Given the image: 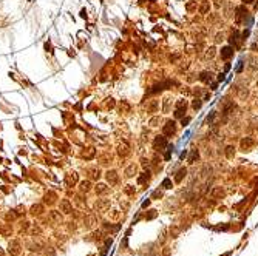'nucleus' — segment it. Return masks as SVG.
I'll use <instances>...</instances> for the list:
<instances>
[{
	"label": "nucleus",
	"instance_id": "nucleus-1",
	"mask_svg": "<svg viewBox=\"0 0 258 256\" xmlns=\"http://www.w3.org/2000/svg\"><path fill=\"white\" fill-rule=\"evenodd\" d=\"M185 110H187V102L184 99L178 100L176 102V110H175V117H182L185 114Z\"/></svg>",
	"mask_w": 258,
	"mask_h": 256
},
{
	"label": "nucleus",
	"instance_id": "nucleus-2",
	"mask_svg": "<svg viewBox=\"0 0 258 256\" xmlns=\"http://www.w3.org/2000/svg\"><path fill=\"white\" fill-rule=\"evenodd\" d=\"M162 133H164V136H169V137H172L173 134L176 133V124H175V121H169L164 128H162Z\"/></svg>",
	"mask_w": 258,
	"mask_h": 256
},
{
	"label": "nucleus",
	"instance_id": "nucleus-3",
	"mask_svg": "<svg viewBox=\"0 0 258 256\" xmlns=\"http://www.w3.org/2000/svg\"><path fill=\"white\" fill-rule=\"evenodd\" d=\"M232 56H233V49H232L230 46H224V48H221V59L227 60V59H230Z\"/></svg>",
	"mask_w": 258,
	"mask_h": 256
},
{
	"label": "nucleus",
	"instance_id": "nucleus-4",
	"mask_svg": "<svg viewBox=\"0 0 258 256\" xmlns=\"http://www.w3.org/2000/svg\"><path fill=\"white\" fill-rule=\"evenodd\" d=\"M155 147L156 148H166L167 147V139L164 137V136H156V139H155Z\"/></svg>",
	"mask_w": 258,
	"mask_h": 256
},
{
	"label": "nucleus",
	"instance_id": "nucleus-5",
	"mask_svg": "<svg viewBox=\"0 0 258 256\" xmlns=\"http://www.w3.org/2000/svg\"><path fill=\"white\" fill-rule=\"evenodd\" d=\"M212 73L210 71H203L201 74H199V80H203V82H206V84H209L210 80H212Z\"/></svg>",
	"mask_w": 258,
	"mask_h": 256
},
{
	"label": "nucleus",
	"instance_id": "nucleus-6",
	"mask_svg": "<svg viewBox=\"0 0 258 256\" xmlns=\"http://www.w3.org/2000/svg\"><path fill=\"white\" fill-rule=\"evenodd\" d=\"M170 105H172V99H170V97H166V99L162 100V111H164V113H169V111H170Z\"/></svg>",
	"mask_w": 258,
	"mask_h": 256
},
{
	"label": "nucleus",
	"instance_id": "nucleus-7",
	"mask_svg": "<svg viewBox=\"0 0 258 256\" xmlns=\"http://www.w3.org/2000/svg\"><path fill=\"white\" fill-rule=\"evenodd\" d=\"M107 181H108L110 184H116V182H118V174H116V171H108V173H107Z\"/></svg>",
	"mask_w": 258,
	"mask_h": 256
},
{
	"label": "nucleus",
	"instance_id": "nucleus-8",
	"mask_svg": "<svg viewBox=\"0 0 258 256\" xmlns=\"http://www.w3.org/2000/svg\"><path fill=\"white\" fill-rule=\"evenodd\" d=\"M76 181H77V174H76V173H68V174H67V184H68V185L76 184Z\"/></svg>",
	"mask_w": 258,
	"mask_h": 256
},
{
	"label": "nucleus",
	"instance_id": "nucleus-9",
	"mask_svg": "<svg viewBox=\"0 0 258 256\" xmlns=\"http://www.w3.org/2000/svg\"><path fill=\"white\" fill-rule=\"evenodd\" d=\"M244 16V8L243 6H238L237 8V23H241V17Z\"/></svg>",
	"mask_w": 258,
	"mask_h": 256
},
{
	"label": "nucleus",
	"instance_id": "nucleus-10",
	"mask_svg": "<svg viewBox=\"0 0 258 256\" xmlns=\"http://www.w3.org/2000/svg\"><path fill=\"white\" fill-rule=\"evenodd\" d=\"M199 158V153H198V150H192V153H190V158H189V164H193L196 159Z\"/></svg>",
	"mask_w": 258,
	"mask_h": 256
},
{
	"label": "nucleus",
	"instance_id": "nucleus-11",
	"mask_svg": "<svg viewBox=\"0 0 258 256\" xmlns=\"http://www.w3.org/2000/svg\"><path fill=\"white\" fill-rule=\"evenodd\" d=\"M93 156H94V148H88L87 153H84V158H85V159H91Z\"/></svg>",
	"mask_w": 258,
	"mask_h": 256
},
{
	"label": "nucleus",
	"instance_id": "nucleus-12",
	"mask_svg": "<svg viewBox=\"0 0 258 256\" xmlns=\"http://www.w3.org/2000/svg\"><path fill=\"white\" fill-rule=\"evenodd\" d=\"M185 168H182V170L178 171V176H176V182H181V179H182V176H185Z\"/></svg>",
	"mask_w": 258,
	"mask_h": 256
},
{
	"label": "nucleus",
	"instance_id": "nucleus-13",
	"mask_svg": "<svg viewBox=\"0 0 258 256\" xmlns=\"http://www.w3.org/2000/svg\"><path fill=\"white\" fill-rule=\"evenodd\" d=\"M252 144H254V140H252L251 137H247V139H243V142H241V145H243V147H251Z\"/></svg>",
	"mask_w": 258,
	"mask_h": 256
},
{
	"label": "nucleus",
	"instance_id": "nucleus-14",
	"mask_svg": "<svg viewBox=\"0 0 258 256\" xmlns=\"http://www.w3.org/2000/svg\"><path fill=\"white\" fill-rule=\"evenodd\" d=\"M192 107H193V110H199V108H201V100H199V99H195L193 103H192Z\"/></svg>",
	"mask_w": 258,
	"mask_h": 256
},
{
	"label": "nucleus",
	"instance_id": "nucleus-15",
	"mask_svg": "<svg viewBox=\"0 0 258 256\" xmlns=\"http://www.w3.org/2000/svg\"><path fill=\"white\" fill-rule=\"evenodd\" d=\"M162 187L164 188H172V181L170 179H164L162 181Z\"/></svg>",
	"mask_w": 258,
	"mask_h": 256
},
{
	"label": "nucleus",
	"instance_id": "nucleus-16",
	"mask_svg": "<svg viewBox=\"0 0 258 256\" xmlns=\"http://www.w3.org/2000/svg\"><path fill=\"white\" fill-rule=\"evenodd\" d=\"M156 107H158V103H156V102H155V100H153V102H152V103H150V105H148V108H147V110H148V111H152V113H153V111H155V110H156Z\"/></svg>",
	"mask_w": 258,
	"mask_h": 256
},
{
	"label": "nucleus",
	"instance_id": "nucleus-17",
	"mask_svg": "<svg viewBox=\"0 0 258 256\" xmlns=\"http://www.w3.org/2000/svg\"><path fill=\"white\" fill-rule=\"evenodd\" d=\"M213 56H215V48H209V49H207V57L212 59Z\"/></svg>",
	"mask_w": 258,
	"mask_h": 256
},
{
	"label": "nucleus",
	"instance_id": "nucleus-18",
	"mask_svg": "<svg viewBox=\"0 0 258 256\" xmlns=\"http://www.w3.org/2000/svg\"><path fill=\"white\" fill-rule=\"evenodd\" d=\"M158 124H159V117H153V119L150 121V125H152V127H158Z\"/></svg>",
	"mask_w": 258,
	"mask_h": 256
},
{
	"label": "nucleus",
	"instance_id": "nucleus-19",
	"mask_svg": "<svg viewBox=\"0 0 258 256\" xmlns=\"http://www.w3.org/2000/svg\"><path fill=\"white\" fill-rule=\"evenodd\" d=\"M226 154H227V158H232V154H233V147H227V148H226Z\"/></svg>",
	"mask_w": 258,
	"mask_h": 256
},
{
	"label": "nucleus",
	"instance_id": "nucleus-20",
	"mask_svg": "<svg viewBox=\"0 0 258 256\" xmlns=\"http://www.w3.org/2000/svg\"><path fill=\"white\" fill-rule=\"evenodd\" d=\"M207 11H209V3H204V5L201 6V12H203V14H206Z\"/></svg>",
	"mask_w": 258,
	"mask_h": 256
},
{
	"label": "nucleus",
	"instance_id": "nucleus-21",
	"mask_svg": "<svg viewBox=\"0 0 258 256\" xmlns=\"http://www.w3.org/2000/svg\"><path fill=\"white\" fill-rule=\"evenodd\" d=\"M127 153H129V151H127V147H119V154H121V156H122V154L125 156Z\"/></svg>",
	"mask_w": 258,
	"mask_h": 256
},
{
	"label": "nucleus",
	"instance_id": "nucleus-22",
	"mask_svg": "<svg viewBox=\"0 0 258 256\" xmlns=\"http://www.w3.org/2000/svg\"><path fill=\"white\" fill-rule=\"evenodd\" d=\"M133 171H136V167H134V165L129 167V170H127V176H133Z\"/></svg>",
	"mask_w": 258,
	"mask_h": 256
},
{
	"label": "nucleus",
	"instance_id": "nucleus-23",
	"mask_svg": "<svg viewBox=\"0 0 258 256\" xmlns=\"http://www.w3.org/2000/svg\"><path fill=\"white\" fill-rule=\"evenodd\" d=\"M88 187H90V184H88V182H84V184H82V187H81V188H82V190H88Z\"/></svg>",
	"mask_w": 258,
	"mask_h": 256
},
{
	"label": "nucleus",
	"instance_id": "nucleus-24",
	"mask_svg": "<svg viewBox=\"0 0 258 256\" xmlns=\"http://www.w3.org/2000/svg\"><path fill=\"white\" fill-rule=\"evenodd\" d=\"M189 122H190V117H185V119H182V125H184V127H185Z\"/></svg>",
	"mask_w": 258,
	"mask_h": 256
},
{
	"label": "nucleus",
	"instance_id": "nucleus-25",
	"mask_svg": "<svg viewBox=\"0 0 258 256\" xmlns=\"http://www.w3.org/2000/svg\"><path fill=\"white\" fill-rule=\"evenodd\" d=\"M218 80L223 82V80H224V74H219V76H218Z\"/></svg>",
	"mask_w": 258,
	"mask_h": 256
},
{
	"label": "nucleus",
	"instance_id": "nucleus-26",
	"mask_svg": "<svg viewBox=\"0 0 258 256\" xmlns=\"http://www.w3.org/2000/svg\"><path fill=\"white\" fill-rule=\"evenodd\" d=\"M243 2H244L246 5H249V3H254V0H243Z\"/></svg>",
	"mask_w": 258,
	"mask_h": 256
}]
</instances>
